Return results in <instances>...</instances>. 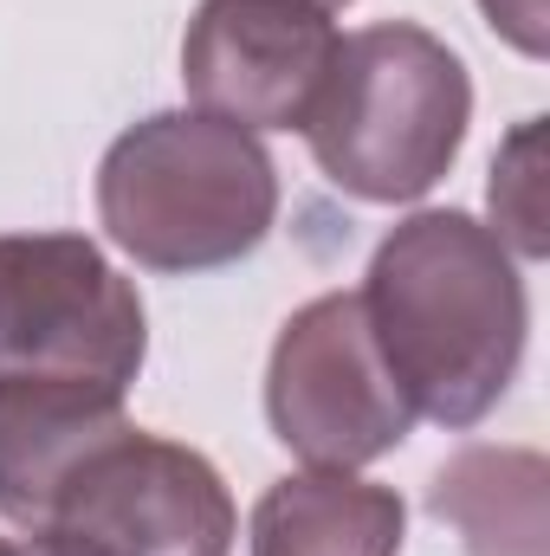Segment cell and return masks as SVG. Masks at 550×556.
Returning <instances> with one entry per match:
<instances>
[{
	"label": "cell",
	"mask_w": 550,
	"mask_h": 556,
	"mask_svg": "<svg viewBox=\"0 0 550 556\" xmlns=\"http://www.w3.org/2000/svg\"><path fill=\"white\" fill-rule=\"evenodd\" d=\"M317 7H350V0H317Z\"/></svg>",
	"instance_id": "obj_14"
},
{
	"label": "cell",
	"mask_w": 550,
	"mask_h": 556,
	"mask_svg": "<svg viewBox=\"0 0 550 556\" xmlns=\"http://www.w3.org/2000/svg\"><path fill=\"white\" fill-rule=\"evenodd\" d=\"M253 556H402L409 505L357 472H291L253 505Z\"/></svg>",
	"instance_id": "obj_9"
},
{
	"label": "cell",
	"mask_w": 550,
	"mask_h": 556,
	"mask_svg": "<svg viewBox=\"0 0 550 556\" xmlns=\"http://www.w3.org/2000/svg\"><path fill=\"white\" fill-rule=\"evenodd\" d=\"M124 427V395L104 382L0 376V518L46 531L65 479Z\"/></svg>",
	"instance_id": "obj_8"
},
{
	"label": "cell",
	"mask_w": 550,
	"mask_h": 556,
	"mask_svg": "<svg viewBox=\"0 0 550 556\" xmlns=\"http://www.w3.org/2000/svg\"><path fill=\"white\" fill-rule=\"evenodd\" d=\"M98 220L142 273H221L266 247L278 168L240 124L208 111H155L104 149Z\"/></svg>",
	"instance_id": "obj_2"
},
{
	"label": "cell",
	"mask_w": 550,
	"mask_h": 556,
	"mask_svg": "<svg viewBox=\"0 0 550 556\" xmlns=\"http://www.w3.org/2000/svg\"><path fill=\"white\" fill-rule=\"evenodd\" d=\"M466 124V59L414 20H383L337 46V65L298 137L311 142V162L330 175V188L402 207L453 168Z\"/></svg>",
	"instance_id": "obj_3"
},
{
	"label": "cell",
	"mask_w": 550,
	"mask_h": 556,
	"mask_svg": "<svg viewBox=\"0 0 550 556\" xmlns=\"http://www.w3.org/2000/svg\"><path fill=\"white\" fill-rule=\"evenodd\" d=\"M149 356L137 285L85 233H0V376L130 389Z\"/></svg>",
	"instance_id": "obj_4"
},
{
	"label": "cell",
	"mask_w": 550,
	"mask_h": 556,
	"mask_svg": "<svg viewBox=\"0 0 550 556\" xmlns=\"http://www.w3.org/2000/svg\"><path fill=\"white\" fill-rule=\"evenodd\" d=\"M0 556H104V551L72 538V531H26L20 544H0Z\"/></svg>",
	"instance_id": "obj_13"
},
{
	"label": "cell",
	"mask_w": 550,
	"mask_h": 556,
	"mask_svg": "<svg viewBox=\"0 0 550 556\" xmlns=\"http://www.w3.org/2000/svg\"><path fill=\"white\" fill-rule=\"evenodd\" d=\"M337 46L343 33L317 0H201L182 39V85L221 124L304 130Z\"/></svg>",
	"instance_id": "obj_7"
},
{
	"label": "cell",
	"mask_w": 550,
	"mask_h": 556,
	"mask_svg": "<svg viewBox=\"0 0 550 556\" xmlns=\"http://www.w3.org/2000/svg\"><path fill=\"white\" fill-rule=\"evenodd\" d=\"M104 556H234V498L208 453L142 433H111L59 492L52 525Z\"/></svg>",
	"instance_id": "obj_6"
},
{
	"label": "cell",
	"mask_w": 550,
	"mask_h": 556,
	"mask_svg": "<svg viewBox=\"0 0 550 556\" xmlns=\"http://www.w3.org/2000/svg\"><path fill=\"white\" fill-rule=\"evenodd\" d=\"M266 420L317 472H357L409 440L414 408L376 350L363 291H324L285 317L266 363Z\"/></svg>",
	"instance_id": "obj_5"
},
{
	"label": "cell",
	"mask_w": 550,
	"mask_h": 556,
	"mask_svg": "<svg viewBox=\"0 0 550 556\" xmlns=\"http://www.w3.org/2000/svg\"><path fill=\"white\" fill-rule=\"evenodd\" d=\"M492 233L512 260H545V117H525L492 155Z\"/></svg>",
	"instance_id": "obj_11"
},
{
	"label": "cell",
	"mask_w": 550,
	"mask_h": 556,
	"mask_svg": "<svg viewBox=\"0 0 550 556\" xmlns=\"http://www.w3.org/2000/svg\"><path fill=\"white\" fill-rule=\"evenodd\" d=\"M427 511L466 538V556H545V459L525 446H466L434 472Z\"/></svg>",
	"instance_id": "obj_10"
},
{
	"label": "cell",
	"mask_w": 550,
	"mask_h": 556,
	"mask_svg": "<svg viewBox=\"0 0 550 556\" xmlns=\"http://www.w3.org/2000/svg\"><path fill=\"white\" fill-rule=\"evenodd\" d=\"M363 311L414 420L447 433L479 427L525 363V273L512 247L460 207H427L383 233Z\"/></svg>",
	"instance_id": "obj_1"
},
{
	"label": "cell",
	"mask_w": 550,
	"mask_h": 556,
	"mask_svg": "<svg viewBox=\"0 0 550 556\" xmlns=\"http://www.w3.org/2000/svg\"><path fill=\"white\" fill-rule=\"evenodd\" d=\"M479 13H486V26H492L505 46H518L525 59H545L550 52V0H479Z\"/></svg>",
	"instance_id": "obj_12"
}]
</instances>
